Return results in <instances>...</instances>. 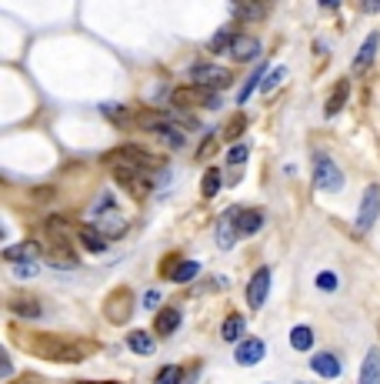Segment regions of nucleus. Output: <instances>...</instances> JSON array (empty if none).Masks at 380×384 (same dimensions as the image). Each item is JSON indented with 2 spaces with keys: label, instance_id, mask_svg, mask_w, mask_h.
<instances>
[{
  "label": "nucleus",
  "instance_id": "1",
  "mask_svg": "<svg viewBox=\"0 0 380 384\" xmlns=\"http://www.w3.org/2000/svg\"><path fill=\"white\" fill-rule=\"evenodd\" d=\"M23 348H31L44 361H60V364H80L84 358L94 354L90 344H80L77 338H60V334H33V338L23 341Z\"/></svg>",
  "mask_w": 380,
  "mask_h": 384
},
{
  "label": "nucleus",
  "instance_id": "2",
  "mask_svg": "<svg viewBox=\"0 0 380 384\" xmlns=\"http://www.w3.org/2000/svg\"><path fill=\"white\" fill-rule=\"evenodd\" d=\"M114 167V181H117L131 198H147L151 194V187L153 181H147V171H141V167H131V164H110Z\"/></svg>",
  "mask_w": 380,
  "mask_h": 384
},
{
  "label": "nucleus",
  "instance_id": "3",
  "mask_svg": "<svg viewBox=\"0 0 380 384\" xmlns=\"http://www.w3.org/2000/svg\"><path fill=\"white\" fill-rule=\"evenodd\" d=\"M107 161H110V164H131V167H141V171H153V167H161V164H163L157 154H151L147 147H141V144H124V147H117V151H110Z\"/></svg>",
  "mask_w": 380,
  "mask_h": 384
},
{
  "label": "nucleus",
  "instance_id": "4",
  "mask_svg": "<svg viewBox=\"0 0 380 384\" xmlns=\"http://www.w3.org/2000/svg\"><path fill=\"white\" fill-rule=\"evenodd\" d=\"M174 107H207V110H220V94L217 90H210V87H200V84H194V87H177L174 90Z\"/></svg>",
  "mask_w": 380,
  "mask_h": 384
},
{
  "label": "nucleus",
  "instance_id": "5",
  "mask_svg": "<svg viewBox=\"0 0 380 384\" xmlns=\"http://www.w3.org/2000/svg\"><path fill=\"white\" fill-rule=\"evenodd\" d=\"M134 291L131 287H114L107 297H104V314H107L110 324H127V318L134 314Z\"/></svg>",
  "mask_w": 380,
  "mask_h": 384
},
{
  "label": "nucleus",
  "instance_id": "6",
  "mask_svg": "<svg viewBox=\"0 0 380 384\" xmlns=\"http://www.w3.org/2000/svg\"><path fill=\"white\" fill-rule=\"evenodd\" d=\"M377 218H380V184H367L364 187V198H360V210H357V238L374 230Z\"/></svg>",
  "mask_w": 380,
  "mask_h": 384
},
{
  "label": "nucleus",
  "instance_id": "7",
  "mask_svg": "<svg viewBox=\"0 0 380 384\" xmlns=\"http://www.w3.org/2000/svg\"><path fill=\"white\" fill-rule=\"evenodd\" d=\"M314 187L317 191H340L344 187V174H340V167L327 157V154L317 151L314 154Z\"/></svg>",
  "mask_w": 380,
  "mask_h": 384
},
{
  "label": "nucleus",
  "instance_id": "8",
  "mask_svg": "<svg viewBox=\"0 0 380 384\" xmlns=\"http://www.w3.org/2000/svg\"><path fill=\"white\" fill-rule=\"evenodd\" d=\"M190 77H194V84L210 87V90H224L230 84V70H224V67H210V64H194L190 67Z\"/></svg>",
  "mask_w": 380,
  "mask_h": 384
},
{
  "label": "nucleus",
  "instance_id": "9",
  "mask_svg": "<svg viewBox=\"0 0 380 384\" xmlns=\"http://www.w3.org/2000/svg\"><path fill=\"white\" fill-rule=\"evenodd\" d=\"M47 257H50L54 267H64V271L77 267V254L70 247V238H47Z\"/></svg>",
  "mask_w": 380,
  "mask_h": 384
},
{
  "label": "nucleus",
  "instance_id": "10",
  "mask_svg": "<svg viewBox=\"0 0 380 384\" xmlns=\"http://www.w3.org/2000/svg\"><path fill=\"white\" fill-rule=\"evenodd\" d=\"M237 214H240V208H230L227 214H220V220H217V247L220 251H230V247L237 244V238H240Z\"/></svg>",
  "mask_w": 380,
  "mask_h": 384
},
{
  "label": "nucleus",
  "instance_id": "11",
  "mask_svg": "<svg viewBox=\"0 0 380 384\" xmlns=\"http://www.w3.org/2000/svg\"><path fill=\"white\" fill-rule=\"evenodd\" d=\"M267 291H271V267H257L254 271V277L247 281V304L257 311V307H264V301H267Z\"/></svg>",
  "mask_w": 380,
  "mask_h": 384
},
{
  "label": "nucleus",
  "instance_id": "12",
  "mask_svg": "<svg viewBox=\"0 0 380 384\" xmlns=\"http://www.w3.org/2000/svg\"><path fill=\"white\" fill-rule=\"evenodd\" d=\"M267 354V344H264L261 338H247L240 341L237 348H234V361L240 364V368H250V364H257Z\"/></svg>",
  "mask_w": 380,
  "mask_h": 384
},
{
  "label": "nucleus",
  "instance_id": "13",
  "mask_svg": "<svg viewBox=\"0 0 380 384\" xmlns=\"http://www.w3.org/2000/svg\"><path fill=\"white\" fill-rule=\"evenodd\" d=\"M377 47H380V33H367L364 37V44H360L357 57H354V74H364L370 64H374V57H377Z\"/></svg>",
  "mask_w": 380,
  "mask_h": 384
},
{
  "label": "nucleus",
  "instance_id": "14",
  "mask_svg": "<svg viewBox=\"0 0 380 384\" xmlns=\"http://www.w3.org/2000/svg\"><path fill=\"white\" fill-rule=\"evenodd\" d=\"M77 241L84 244L90 254L107 251V234L100 228H94V224H80V228H77Z\"/></svg>",
  "mask_w": 380,
  "mask_h": 384
},
{
  "label": "nucleus",
  "instance_id": "15",
  "mask_svg": "<svg viewBox=\"0 0 380 384\" xmlns=\"http://www.w3.org/2000/svg\"><path fill=\"white\" fill-rule=\"evenodd\" d=\"M37 254H40V244H37V241H21V244H11V247H4V261H7V264L37 261Z\"/></svg>",
  "mask_w": 380,
  "mask_h": 384
},
{
  "label": "nucleus",
  "instance_id": "16",
  "mask_svg": "<svg viewBox=\"0 0 380 384\" xmlns=\"http://www.w3.org/2000/svg\"><path fill=\"white\" fill-rule=\"evenodd\" d=\"M230 54L237 57L240 64H247V60H254V57H261V41H257V37H250V33H240V37H234Z\"/></svg>",
  "mask_w": 380,
  "mask_h": 384
},
{
  "label": "nucleus",
  "instance_id": "17",
  "mask_svg": "<svg viewBox=\"0 0 380 384\" xmlns=\"http://www.w3.org/2000/svg\"><path fill=\"white\" fill-rule=\"evenodd\" d=\"M310 368H314L320 378H327V381L340 378V361H337V354H330V351L314 354V358H310Z\"/></svg>",
  "mask_w": 380,
  "mask_h": 384
},
{
  "label": "nucleus",
  "instance_id": "18",
  "mask_svg": "<svg viewBox=\"0 0 380 384\" xmlns=\"http://www.w3.org/2000/svg\"><path fill=\"white\" fill-rule=\"evenodd\" d=\"M347 97H350V84L347 80H337L334 90H330V97H327V104H324L327 117H337V114L344 110V104H347Z\"/></svg>",
  "mask_w": 380,
  "mask_h": 384
},
{
  "label": "nucleus",
  "instance_id": "19",
  "mask_svg": "<svg viewBox=\"0 0 380 384\" xmlns=\"http://www.w3.org/2000/svg\"><path fill=\"white\" fill-rule=\"evenodd\" d=\"M177 328H180V311H177V307H161V314L153 318V331H157L161 338H167V334H174Z\"/></svg>",
  "mask_w": 380,
  "mask_h": 384
},
{
  "label": "nucleus",
  "instance_id": "20",
  "mask_svg": "<svg viewBox=\"0 0 380 384\" xmlns=\"http://www.w3.org/2000/svg\"><path fill=\"white\" fill-rule=\"evenodd\" d=\"M357 384H380V351L370 348L364 354V364H360V381Z\"/></svg>",
  "mask_w": 380,
  "mask_h": 384
},
{
  "label": "nucleus",
  "instance_id": "21",
  "mask_svg": "<svg viewBox=\"0 0 380 384\" xmlns=\"http://www.w3.org/2000/svg\"><path fill=\"white\" fill-rule=\"evenodd\" d=\"M11 314L27 318V321H37V318H44V307H40V301H33V297H13Z\"/></svg>",
  "mask_w": 380,
  "mask_h": 384
},
{
  "label": "nucleus",
  "instance_id": "22",
  "mask_svg": "<svg viewBox=\"0 0 380 384\" xmlns=\"http://www.w3.org/2000/svg\"><path fill=\"white\" fill-rule=\"evenodd\" d=\"M127 348H131L134 354L151 358V354L157 351V341L151 338V331H131V334H127Z\"/></svg>",
  "mask_w": 380,
  "mask_h": 384
},
{
  "label": "nucleus",
  "instance_id": "23",
  "mask_svg": "<svg viewBox=\"0 0 380 384\" xmlns=\"http://www.w3.org/2000/svg\"><path fill=\"white\" fill-rule=\"evenodd\" d=\"M100 114L110 117L117 127H127V124H137V110L131 107H120V104H100Z\"/></svg>",
  "mask_w": 380,
  "mask_h": 384
},
{
  "label": "nucleus",
  "instance_id": "24",
  "mask_svg": "<svg viewBox=\"0 0 380 384\" xmlns=\"http://www.w3.org/2000/svg\"><path fill=\"white\" fill-rule=\"evenodd\" d=\"M44 234H47V238H77V228H74V224H70L67 218L54 214V218H47Z\"/></svg>",
  "mask_w": 380,
  "mask_h": 384
},
{
  "label": "nucleus",
  "instance_id": "25",
  "mask_svg": "<svg viewBox=\"0 0 380 384\" xmlns=\"http://www.w3.org/2000/svg\"><path fill=\"white\" fill-rule=\"evenodd\" d=\"M244 328H247V324H244V318H240L237 311H230L227 318H224V328H220V334H224V341H227V344H240V334H244Z\"/></svg>",
  "mask_w": 380,
  "mask_h": 384
},
{
  "label": "nucleus",
  "instance_id": "26",
  "mask_svg": "<svg viewBox=\"0 0 380 384\" xmlns=\"http://www.w3.org/2000/svg\"><path fill=\"white\" fill-rule=\"evenodd\" d=\"M234 14H237L240 21H261L264 0H234Z\"/></svg>",
  "mask_w": 380,
  "mask_h": 384
},
{
  "label": "nucleus",
  "instance_id": "27",
  "mask_svg": "<svg viewBox=\"0 0 380 384\" xmlns=\"http://www.w3.org/2000/svg\"><path fill=\"white\" fill-rule=\"evenodd\" d=\"M264 224L261 210H240L237 214V228H240V238H250V234H257Z\"/></svg>",
  "mask_w": 380,
  "mask_h": 384
},
{
  "label": "nucleus",
  "instance_id": "28",
  "mask_svg": "<svg viewBox=\"0 0 380 384\" xmlns=\"http://www.w3.org/2000/svg\"><path fill=\"white\" fill-rule=\"evenodd\" d=\"M224 187V177H220L217 167H207L204 177H200V194L204 198H217V191Z\"/></svg>",
  "mask_w": 380,
  "mask_h": 384
},
{
  "label": "nucleus",
  "instance_id": "29",
  "mask_svg": "<svg viewBox=\"0 0 380 384\" xmlns=\"http://www.w3.org/2000/svg\"><path fill=\"white\" fill-rule=\"evenodd\" d=\"M264 74H267V64H261L257 70H250V74H247V80H244V87H240V94H237V104H240V107H244V104L250 100V94L257 90V84H264V80H261Z\"/></svg>",
  "mask_w": 380,
  "mask_h": 384
},
{
  "label": "nucleus",
  "instance_id": "30",
  "mask_svg": "<svg viewBox=\"0 0 380 384\" xmlns=\"http://www.w3.org/2000/svg\"><path fill=\"white\" fill-rule=\"evenodd\" d=\"M291 348L293 351H310L314 348V331L307 328V324H297L291 331Z\"/></svg>",
  "mask_w": 380,
  "mask_h": 384
},
{
  "label": "nucleus",
  "instance_id": "31",
  "mask_svg": "<svg viewBox=\"0 0 380 384\" xmlns=\"http://www.w3.org/2000/svg\"><path fill=\"white\" fill-rule=\"evenodd\" d=\"M137 124L143 131H161L167 124V114H161V110H137Z\"/></svg>",
  "mask_w": 380,
  "mask_h": 384
},
{
  "label": "nucleus",
  "instance_id": "32",
  "mask_svg": "<svg viewBox=\"0 0 380 384\" xmlns=\"http://www.w3.org/2000/svg\"><path fill=\"white\" fill-rule=\"evenodd\" d=\"M197 274H200V264H197V261H177L170 281H177V284H187V281H194Z\"/></svg>",
  "mask_w": 380,
  "mask_h": 384
},
{
  "label": "nucleus",
  "instance_id": "33",
  "mask_svg": "<svg viewBox=\"0 0 380 384\" xmlns=\"http://www.w3.org/2000/svg\"><path fill=\"white\" fill-rule=\"evenodd\" d=\"M230 47H234V31H227V27H224V31H217L214 37H210L207 50H210V54H224V50H230Z\"/></svg>",
  "mask_w": 380,
  "mask_h": 384
},
{
  "label": "nucleus",
  "instance_id": "34",
  "mask_svg": "<svg viewBox=\"0 0 380 384\" xmlns=\"http://www.w3.org/2000/svg\"><path fill=\"white\" fill-rule=\"evenodd\" d=\"M184 381V368H177V364H167V368H161L157 371V378H153V384H180Z\"/></svg>",
  "mask_w": 380,
  "mask_h": 384
},
{
  "label": "nucleus",
  "instance_id": "35",
  "mask_svg": "<svg viewBox=\"0 0 380 384\" xmlns=\"http://www.w3.org/2000/svg\"><path fill=\"white\" fill-rule=\"evenodd\" d=\"M157 134H161V137H163V144H167V147H180V144H184V134L177 131V127H174V124H170V121L163 124V127H161V131H157Z\"/></svg>",
  "mask_w": 380,
  "mask_h": 384
},
{
  "label": "nucleus",
  "instance_id": "36",
  "mask_svg": "<svg viewBox=\"0 0 380 384\" xmlns=\"http://www.w3.org/2000/svg\"><path fill=\"white\" fill-rule=\"evenodd\" d=\"M244 131H247V117H244V114H234V117L227 121V127H224V134H227L230 141H234V137H240Z\"/></svg>",
  "mask_w": 380,
  "mask_h": 384
},
{
  "label": "nucleus",
  "instance_id": "37",
  "mask_svg": "<svg viewBox=\"0 0 380 384\" xmlns=\"http://www.w3.org/2000/svg\"><path fill=\"white\" fill-rule=\"evenodd\" d=\"M283 77H287V67H273V70H271V77H264V84H261L264 97H267V94H271V90L277 87V84H281Z\"/></svg>",
  "mask_w": 380,
  "mask_h": 384
},
{
  "label": "nucleus",
  "instance_id": "38",
  "mask_svg": "<svg viewBox=\"0 0 380 384\" xmlns=\"http://www.w3.org/2000/svg\"><path fill=\"white\" fill-rule=\"evenodd\" d=\"M247 144H234V147H230L227 151V164L230 167H244V161H247Z\"/></svg>",
  "mask_w": 380,
  "mask_h": 384
},
{
  "label": "nucleus",
  "instance_id": "39",
  "mask_svg": "<svg viewBox=\"0 0 380 384\" xmlns=\"http://www.w3.org/2000/svg\"><path fill=\"white\" fill-rule=\"evenodd\" d=\"M337 284H340V281H337L334 271H320V274H317V287H320L324 294H334Z\"/></svg>",
  "mask_w": 380,
  "mask_h": 384
},
{
  "label": "nucleus",
  "instance_id": "40",
  "mask_svg": "<svg viewBox=\"0 0 380 384\" xmlns=\"http://www.w3.org/2000/svg\"><path fill=\"white\" fill-rule=\"evenodd\" d=\"M114 208H117V201H114V194H100L97 198V204H94V214H114Z\"/></svg>",
  "mask_w": 380,
  "mask_h": 384
},
{
  "label": "nucleus",
  "instance_id": "41",
  "mask_svg": "<svg viewBox=\"0 0 380 384\" xmlns=\"http://www.w3.org/2000/svg\"><path fill=\"white\" fill-rule=\"evenodd\" d=\"M210 151H217V137H214V134H207L204 141H200V147H197V161L210 157Z\"/></svg>",
  "mask_w": 380,
  "mask_h": 384
},
{
  "label": "nucleus",
  "instance_id": "42",
  "mask_svg": "<svg viewBox=\"0 0 380 384\" xmlns=\"http://www.w3.org/2000/svg\"><path fill=\"white\" fill-rule=\"evenodd\" d=\"M37 271H40V267H37L33 261H27V264H13V274L21 277V281H23V277H33Z\"/></svg>",
  "mask_w": 380,
  "mask_h": 384
},
{
  "label": "nucleus",
  "instance_id": "43",
  "mask_svg": "<svg viewBox=\"0 0 380 384\" xmlns=\"http://www.w3.org/2000/svg\"><path fill=\"white\" fill-rule=\"evenodd\" d=\"M11 384H44V381H40L37 374H21V378H13Z\"/></svg>",
  "mask_w": 380,
  "mask_h": 384
},
{
  "label": "nucleus",
  "instance_id": "44",
  "mask_svg": "<svg viewBox=\"0 0 380 384\" xmlns=\"http://www.w3.org/2000/svg\"><path fill=\"white\" fill-rule=\"evenodd\" d=\"M360 7H364L367 14H377L380 11V0H360Z\"/></svg>",
  "mask_w": 380,
  "mask_h": 384
},
{
  "label": "nucleus",
  "instance_id": "45",
  "mask_svg": "<svg viewBox=\"0 0 380 384\" xmlns=\"http://www.w3.org/2000/svg\"><path fill=\"white\" fill-rule=\"evenodd\" d=\"M143 304H147V307H157V304H161V291H151V294L143 297Z\"/></svg>",
  "mask_w": 380,
  "mask_h": 384
},
{
  "label": "nucleus",
  "instance_id": "46",
  "mask_svg": "<svg viewBox=\"0 0 380 384\" xmlns=\"http://www.w3.org/2000/svg\"><path fill=\"white\" fill-rule=\"evenodd\" d=\"M317 4H320V7H327V11H337V7H340V0H317Z\"/></svg>",
  "mask_w": 380,
  "mask_h": 384
},
{
  "label": "nucleus",
  "instance_id": "47",
  "mask_svg": "<svg viewBox=\"0 0 380 384\" xmlns=\"http://www.w3.org/2000/svg\"><path fill=\"white\" fill-rule=\"evenodd\" d=\"M70 384H120V381H70Z\"/></svg>",
  "mask_w": 380,
  "mask_h": 384
},
{
  "label": "nucleus",
  "instance_id": "48",
  "mask_svg": "<svg viewBox=\"0 0 380 384\" xmlns=\"http://www.w3.org/2000/svg\"><path fill=\"white\" fill-rule=\"evenodd\" d=\"M377 331H380V321H377Z\"/></svg>",
  "mask_w": 380,
  "mask_h": 384
}]
</instances>
